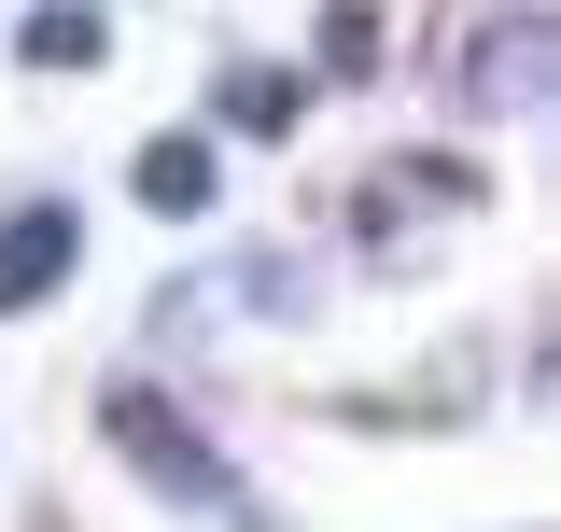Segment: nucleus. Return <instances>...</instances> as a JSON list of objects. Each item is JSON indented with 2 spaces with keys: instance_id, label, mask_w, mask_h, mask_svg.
Returning <instances> with one entry per match:
<instances>
[{
  "instance_id": "1",
  "label": "nucleus",
  "mask_w": 561,
  "mask_h": 532,
  "mask_svg": "<svg viewBox=\"0 0 561 532\" xmlns=\"http://www.w3.org/2000/svg\"><path fill=\"white\" fill-rule=\"evenodd\" d=\"M99 435H113V449H127L154 490H183V505H239V476L197 449V420L154 393V379H113V393H99Z\"/></svg>"
},
{
  "instance_id": "5",
  "label": "nucleus",
  "mask_w": 561,
  "mask_h": 532,
  "mask_svg": "<svg viewBox=\"0 0 561 532\" xmlns=\"http://www.w3.org/2000/svg\"><path fill=\"white\" fill-rule=\"evenodd\" d=\"M99 43H113L99 0H43V14H28V70H99Z\"/></svg>"
},
{
  "instance_id": "6",
  "label": "nucleus",
  "mask_w": 561,
  "mask_h": 532,
  "mask_svg": "<svg viewBox=\"0 0 561 532\" xmlns=\"http://www.w3.org/2000/svg\"><path fill=\"white\" fill-rule=\"evenodd\" d=\"M225 127L280 140V127H295V70H239V84H225Z\"/></svg>"
},
{
  "instance_id": "3",
  "label": "nucleus",
  "mask_w": 561,
  "mask_h": 532,
  "mask_svg": "<svg viewBox=\"0 0 561 532\" xmlns=\"http://www.w3.org/2000/svg\"><path fill=\"white\" fill-rule=\"evenodd\" d=\"M127 183H140V210L197 224V210H210V140H140V169H127Z\"/></svg>"
},
{
  "instance_id": "4",
  "label": "nucleus",
  "mask_w": 561,
  "mask_h": 532,
  "mask_svg": "<svg viewBox=\"0 0 561 532\" xmlns=\"http://www.w3.org/2000/svg\"><path fill=\"white\" fill-rule=\"evenodd\" d=\"M534 70H548V28H534V14H505V28H491V57H478V113H519V99H534Z\"/></svg>"
},
{
  "instance_id": "2",
  "label": "nucleus",
  "mask_w": 561,
  "mask_h": 532,
  "mask_svg": "<svg viewBox=\"0 0 561 532\" xmlns=\"http://www.w3.org/2000/svg\"><path fill=\"white\" fill-rule=\"evenodd\" d=\"M70 253H84V224H70L57 197H43V210H0V309H43V294L70 280Z\"/></svg>"
}]
</instances>
